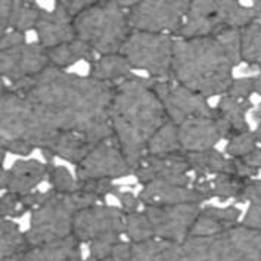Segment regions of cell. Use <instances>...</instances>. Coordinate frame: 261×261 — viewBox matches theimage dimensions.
<instances>
[{"instance_id": "cb8c5ba5", "label": "cell", "mask_w": 261, "mask_h": 261, "mask_svg": "<svg viewBox=\"0 0 261 261\" xmlns=\"http://www.w3.org/2000/svg\"><path fill=\"white\" fill-rule=\"evenodd\" d=\"M93 148L95 146L89 143L80 135L72 133V132H64V133L56 135L54 140L50 142V145L41 152H50L55 156H59L68 163L79 165Z\"/></svg>"}, {"instance_id": "8fae6325", "label": "cell", "mask_w": 261, "mask_h": 261, "mask_svg": "<svg viewBox=\"0 0 261 261\" xmlns=\"http://www.w3.org/2000/svg\"><path fill=\"white\" fill-rule=\"evenodd\" d=\"M125 230V214L121 208L97 204L74 216V236L80 242H93L107 236H121Z\"/></svg>"}, {"instance_id": "f546056e", "label": "cell", "mask_w": 261, "mask_h": 261, "mask_svg": "<svg viewBox=\"0 0 261 261\" xmlns=\"http://www.w3.org/2000/svg\"><path fill=\"white\" fill-rule=\"evenodd\" d=\"M242 62L261 68V22H254L241 30Z\"/></svg>"}, {"instance_id": "6da1fadb", "label": "cell", "mask_w": 261, "mask_h": 261, "mask_svg": "<svg viewBox=\"0 0 261 261\" xmlns=\"http://www.w3.org/2000/svg\"><path fill=\"white\" fill-rule=\"evenodd\" d=\"M115 86L49 67L21 95L28 102L24 140L46 149L56 135L72 132L96 146L114 139L110 107Z\"/></svg>"}, {"instance_id": "d590c367", "label": "cell", "mask_w": 261, "mask_h": 261, "mask_svg": "<svg viewBox=\"0 0 261 261\" xmlns=\"http://www.w3.org/2000/svg\"><path fill=\"white\" fill-rule=\"evenodd\" d=\"M77 189H80L83 192L92 193L96 195L100 199H105V196L108 193L120 192L118 186H115L110 179H89V180H77Z\"/></svg>"}, {"instance_id": "f907efd6", "label": "cell", "mask_w": 261, "mask_h": 261, "mask_svg": "<svg viewBox=\"0 0 261 261\" xmlns=\"http://www.w3.org/2000/svg\"><path fill=\"white\" fill-rule=\"evenodd\" d=\"M252 132H254V136H255V139H257L258 145L261 146V123H258L257 128H255V130H252Z\"/></svg>"}, {"instance_id": "d6986e66", "label": "cell", "mask_w": 261, "mask_h": 261, "mask_svg": "<svg viewBox=\"0 0 261 261\" xmlns=\"http://www.w3.org/2000/svg\"><path fill=\"white\" fill-rule=\"evenodd\" d=\"M139 199L145 206L179 205V204H201L205 199L193 188H181L164 181H151L143 185Z\"/></svg>"}, {"instance_id": "7a4b0ae2", "label": "cell", "mask_w": 261, "mask_h": 261, "mask_svg": "<svg viewBox=\"0 0 261 261\" xmlns=\"http://www.w3.org/2000/svg\"><path fill=\"white\" fill-rule=\"evenodd\" d=\"M241 62V30H226L216 37L177 39L171 77L202 97L223 96L234 80L233 68Z\"/></svg>"}, {"instance_id": "52a82bcc", "label": "cell", "mask_w": 261, "mask_h": 261, "mask_svg": "<svg viewBox=\"0 0 261 261\" xmlns=\"http://www.w3.org/2000/svg\"><path fill=\"white\" fill-rule=\"evenodd\" d=\"M75 214L68 193L59 195L52 191L46 202L33 211L30 229L25 232L28 248L41 247L72 236Z\"/></svg>"}, {"instance_id": "4fadbf2b", "label": "cell", "mask_w": 261, "mask_h": 261, "mask_svg": "<svg viewBox=\"0 0 261 261\" xmlns=\"http://www.w3.org/2000/svg\"><path fill=\"white\" fill-rule=\"evenodd\" d=\"M128 174H133V167L115 142H103L96 145L75 170L77 180H112Z\"/></svg>"}, {"instance_id": "ac0fdd59", "label": "cell", "mask_w": 261, "mask_h": 261, "mask_svg": "<svg viewBox=\"0 0 261 261\" xmlns=\"http://www.w3.org/2000/svg\"><path fill=\"white\" fill-rule=\"evenodd\" d=\"M177 127L180 146L186 153L213 149L214 145L223 139L213 117H193Z\"/></svg>"}, {"instance_id": "ffe728a7", "label": "cell", "mask_w": 261, "mask_h": 261, "mask_svg": "<svg viewBox=\"0 0 261 261\" xmlns=\"http://www.w3.org/2000/svg\"><path fill=\"white\" fill-rule=\"evenodd\" d=\"M241 210L238 206H204L195 220L189 238H208L220 234L239 224Z\"/></svg>"}, {"instance_id": "3957f363", "label": "cell", "mask_w": 261, "mask_h": 261, "mask_svg": "<svg viewBox=\"0 0 261 261\" xmlns=\"http://www.w3.org/2000/svg\"><path fill=\"white\" fill-rule=\"evenodd\" d=\"M110 121L114 142L135 170L146 155L152 136L168 121L163 102L152 87V79L133 75L115 84Z\"/></svg>"}, {"instance_id": "7c38bea8", "label": "cell", "mask_w": 261, "mask_h": 261, "mask_svg": "<svg viewBox=\"0 0 261 261\" xmlns=\"http://www.w3.org/2000/svg\"><path fill=\"white\" fill-rule=\"evenodd\" d=\"M191 167L185 152L170 155H145L133 170L140 183L164 181L181 188H192L193 180L189 176Z\"/></svg>"}, {"instance_id": "7402d4cb", "label": "cell", "mask_w": 261, "mask_h": 261, "mask_svg": "<svg viewBox=\"0 0 261 261\" xmlns=\"http://www.w3.org/2000/svg\"><path fill=\"white\" fill-rule=\"evenodd\" d=\"M16 261H83L82 242L72 234L52 244L27 248Z\"/></svg>"}, {"instance_id": "ba28073f", "label": "cell", "mask_w": 261, "mask_h": 261, "mask_svg": "<svg viewBox=\"0 0 261 261\" xmlns=\"http://www.w3.org/2000/svg\"><path fill=\"white\" fill-rule=\"evenodd\" d=\"M188 0H145L138 2L128 9V24L132 31H145L155 34L179 33L189 12Z\"/></svg>"}, {"instance_id": "816d5d0a", "label": "cell", "mask_w": 261, "mask_h": 261, "mask_svg": "<svg viewBox=\"0 0 261 261\" xmlns=\"http://www.w3.org/2000/svg\"><path fill=\"white\" fill-rule=\"evenodd\" d=\"M254 118H255L258 123H261V103L254 110Z\"/></svg>"}, {"instance_id": "8d00e7d4", "label": "cell", "mask_w": 261, "mask_h": 261, "mask_svg": "<svg viewBox=\"0 0 261 261\" xmlns=\"http://www.w3.org/2000/svg\"><path fill=\"white\" fill-rule=\"evenodd\" d=\"M25 211V206L22 204V195L5 192L0 199V216L2 219L8 217H19Z\"/></svg>"}, {"instance_id": "d6a6232c", "label": "cell", "mask_w": 261, "mask_h": 261, "mask_svg": "<svg viewBox=\"0 0 261 261\" xmlns=\"http://www.w3.org/2000/svg\"><path fill=\"white\" fill-rule=\"evenodd\" d=\"M47 180L50 189L59 195H67L77 189V179H74L72 173L64 165H49Z\"/></svg>"}, {"instance_id": "277c9868", "label": "cell", "mask_w": 261, "mask_h": 261, "mask_svg": "<svg viewBox=\"0 0 261 261\" xmlns=\"http://www.w3.org/2000/svg\"><path fill=\"white\" fill-rule=\"evenodd\" d=\"M136 0H99L74 18V31L79 40L87 43L100 56L120 54L132 33L128 9Z\"/></svg>"}, {"instance_id": "4316f807", "label": "cell", "mask_w": 261, "mask_h": 261, "mask_svg": "<svg viewBox=\"0 0 261 261\" xmlns=\"http://www.w3.org/2000/svg\"><path fill=\"white\" fill-rule=\"evenodd\" d=\"M0 260H8L21 255L28 248L25 232L9 219H2L0 223Z\"/></svg>"}, {"instance_id": "f1b7e54d", "label": "cell", "mask_w": 261, "mask_h": 261, "mask_svg": "<svg viewBox=\"0 0 261 261\" xmlns=\"http://www.w3.org/2000/svg\"><path fill=\"white\" fill-rule=\"evenodd\" d=\"M41 14L43 11L36 5V2L14 0L9 27H12L15 31L25 33L31 28H36Z\"/></svg>"}, {"instance_id": "7dc6e473", "label": "cell", "mask_w": 261, "mask_h": 261, "mask_svg": "<svg viewBox=\"0 0 261 261\" xmlns=\"http://www.w3.org/2000/svg\"><path fill=\"white\" fill-rule=\"evenodd\" d=\"M192 188L199 193L204 199L214 198V189H213V181L208 179H193Z\"/></svg>"}, {"instance_id": "e575fe53", "label": "cell", "mask_w": 261, "mask_h": 261, "mask_svg": "<svg viewBox=\"0 0 261 261\" xmlns=\"http://www.w3.org/2000/svg\"><path fill=\"white\" fill-rule=\"evenodd\" d=\"M121 241V236H107L89 244V257L86 261L110 260L115 245Z\"/></svg>"}, {"instance_id": "5bb4252c", "label": "cell", "mask_w": 261, "mask_h": 261, "mask_svg": "<svg viewBox=\"0 0 261 261\" xmlns=\"http://www.w3.org/2000/svg\"><path fill=\"white\" fill-rule=\"evenodd\" d=\"M50 67L47 50L39 43H25L0 54L2 77L15 83L40 75Z\"/></svg>"}, {"instance_id": "7bdbcfd3", "label": "cell", "mask_w": 261, "mask_h": 261, "mask_svg": "<svg viewBox=\"0 0 261 261\" xmlns=\"http://www.w3.org/2000/svg\"><path fill=\"white\" fill-rule=\"evenodd\" d=\"M121 204V210L124 211V214H133V213H138L139 204H140V199L139 196H135L132 192H120L115 195Z\"/></svg>"}, {"instance_id": "8992f818", "label": "cell", "mask_w": 261, "mask_h": 261, "mask_svg": "<svg viewBox=\"0 0 261 261\" xmlns=\"http://www.w3.org/2000/svg\"><path fill=\"white\" fill-rule=\"evenodd\" d=\"M173 47L174 40L168 34L132 31L120 54L132 68L146 71L153 80H167L171 77Z\"/></svg>"}, {"instance_id": "d4e9b609", "label": "cell", "mask_w": 261, "mask_h": 261, "mask_svg": "<svg viewBox=\"0 0 261 261\" xmlns=\"http://www.w3.org/2000/svg\"><path fill=\"white\" fill-rule=\"evenodd\" d=\"M46 50H47L50 65L59 69L68 68L80 61H89L90 64L93 61H96L95 59L96 52L87 43L79 40V39L65 43V44H61L54 49H46Z\"/></svg>"}, {"instance_id": "83f0119b", "label": "cell", "mask_w": 261, "mask_h": 261, "mask_svg": "<svg viewBox=\"0 0 261 261\" xmlns=\"http://www.w3.org/2000/svg\"><path fill=\"white\" fill-rule=\"evenodd\" d=\"M181 151L179 139V127L173 121L167 123L152 136L148 143V155H170V153H177Z\"/></svg>"}, {"instance_id": "f5cc1de1", "label": "cell", "mask_w": 261, "mask_h": 261, "mask_svg": "<svg viewBox=\"0 0 261 261\" xmlns=\"http://www.w3.org/2000/svg\"><path fill=\"white\" fill-rule=\"evenodd\" d=\"M105 261H111V260H105Z\"/></svg>"}, {"instance_id": "e0dca14e", "label": "cell", "mask_w": 261, "mask_h": 261, "mask_svg": "<svg viewBox=\"0 0 261 261\" xmlns=\"http://www.w3.org/2000/svg\"><path fill=\"white\" fill-rule=\"evenodd\" d=\"M249 110H252L251 99H239L230 95H223L217 108L213 112V118L217 123L221 138L229 142L234 136L251 130L247 123V114Z\"/></svg>"}, {"instance_id": "484cf974", "label": "cell", "mask_w": 261, "mask_h": 261, "mask_svg": "<svg viewBox=\"0 0 261 261\" xmlns=\"http://www.w3.org/2000/svg\"><path fill=\"white\" fill-rule=\"evenodd\" d=\"M186 160L195 173V179H206V176L211 174L219 176L221 173H227L230 158L223 156L220 152L213 148L201 152H189L186 153Z\"/></svg>"}, {"instance_id": "ab89813d", "label": "cell", "mask_w": 261, "mask_h": 261, "mask_svg": "<svg viewBox=\"0 0 261 261\" xmlns=\"http://www.w3.org/2000/svg\"><path fill=\"white\" fill-rule=\"evenodd\" d=\"M241 224L247 226L249 229H255V230L261 232V199L255 201V202H251L247 214L242 217Z\"/></svg>"}, {"instance_id": "5b68a950", "label": "cell", "mask_w": 261, "mask_h": 261, "mask_svg": "<svg viewBox=\"0 0 261 261\" xmlns=\"http://www.w3.org/2000/svg\"><path fill=\"white\" fill-rule=\"evenodd\" d=\"M257 22L252 6L239 2L195 0L177 33L179 39L216 37L226 30H244Z\"/></svg>"}, {"instance_id": "836d02e7", "label": "cell", "mask_w": 261, "mask_h": 261, "mask_svg": "<svg viewBox=\"0 0 261 261\" xmlns=\"http://www.w3.org/2000/svg\"><path fill=\"white\" fill-rule=\"evenodd\" d=\"M257 148H260V145L254 136V132L248 130L245 133H241V135L234 136L227 142L226 153L229 155V158L244 160L248 155H251Z\"/></svg>"}, {"instance_id": "b9f144b4", "label": "cell", "mask_w": 261, "mask_h": 261, "mask_svg": "<svg viewBox=\"0 0 261 261\" xmlns=\"http://www.w3.org/2000/svg\"><path fill=\"white\" fill-rule=\"evenodd\" d=\"M0 50H9V49H15V47H19L22 44H25V33H21V31H8L5 36L0 37Z\"/></svg>"}, {"instance_id": "60d3db41", "label": "cell", "mask_w": 261, "mask_h": 261, "mask_svg": "<svg viewBox=\"0 0 261 261\" xmlns=\"http://www.w3.org/2000/svg\"><path fill=\"white\" fill-rule=\"evenodd\" d=\"M261 199V180H248L236 201L239 202H255Z\"/></svg>"}, {"instance_id": "9c48e42d", "label": "cell", "mask_w": 261, "mask_h": 261, "mask_svg": "<svg viewBox=\"0 0 261 261\" xmlns=\"http://www.w3.org/2000/svg\"><path fill=\"white\" fill-rule=\"evenodd\" d=\"M152 87L163 102L170 121L177 125L193 117H213L214 110L208 105L205 97L181 86L176 80H153Z\"/></svg>"}, {"instance_id": "bcb514c9", "label": "cell", "mask_w": 261, "mask_h": 261, "mask_svg": "<svg viewBox=\"0 0 261 261\" xmlns=\"http://www.w3.org/2000/svg\"><path fill=\"white\" fill-rule=\"evenodd\" d=\"M65 11L68 12L72 18L80 15L83 11H86L95 0H61Z\"/></svg>"}, {"instance_id": "603a6c76", "label": "cell", "mask_w": 261, "mask_h": 261, "mask_svg": "<svg viewBox=\"0 0 261 261\" xmlns=\"http://www.w3.org/2000/svg\"><path fill=\"white\" fill-rule=\"evenodd\" d=\"M132 71L133 68L121 54L103 55L90 64V77L112 86L132 79Z\"/></svg>"}, {"instance_id": "c3c4849f", "label": "cell", "mask_w": 261, "mask_h": 261, "mask_svg": "<svg viewBox=\"0 0 261 261\" xmlns=\"http://www.w3.org/2000/svg\"><path fill=\"white\" fill-rule=\"evenodd\" d=\"M244 160L247 161L248 164L254 165L255 168L261 170V146L260 148H257L251 155H248L247 158H244Z\"/></svg>"}, {"instance_id": "9a60e30c", "label": "cell", "mask_w": 261, "mask_h": 261, "mask_svg": "<svg viewBox=\"0 0 261 261\" xmlns=\"http://www.w3.org/2000/svg\"><path fill=\"white\" fill-rule=\"evenodd\" d=\"M36 31L39 44L44 49H54L77 39L74 31V18L65 11L61 0L56 2L52 12L43 11Z\"/></svg>"}, {"instance_id": "f35d334b", "label": "cell", "mask_w": 261, "mask_h": 261, "mask_svg": "<svg viewBox=\"0 0 261 261\" xmlns=\"http://www.w3.org/2000/svg\"><path fill=\"white\" fill-rule=\"evenodd\" d=\"M0 145H2L3 151L11 152V153H15V155H21V156H27L36 149L30 142L24 140V139H14V140L0 139Z\"/></svg>"}, {"instance_id": "ee69618b", "label": "cell", "mask_w": 261, "mask_h": 261, "mask_svg": "<svg viewBox=\"0 0 261 261\" xmlns=\"http://www.w3.org/2000/svg\"><path fill=\"white\" fill-rule=\"evenodd\" d=\"M111 261H133V244L128 241H120L111 255Z\"/></svg>"}, {"instance_id": "681fc988", "label": "cell", "mask_w": 261, "mask_h": 261, "mask_svg": "<svg viewBox=\"0 0 261 261\" xmlns=\"http://www.w3.org/2000/svg\"><path fill=\"white\" fill-rule=\"evenodd\" d=\"M254 86H255V93L261 96V72L254 77Z\"/></svg>"}, {"instance_id": "4dcf8cb0", "label": "cell", "mask_w": 261, "mask_h": 261, "mask_svg": "<svg viewBox=\"0 0 261 261\" xmlns=\"http://www.w3.org/2000/svg\"><path fill=\"white\" fill-rule=\"evenodd\" d=\"M124 234L128 238V242L133 245L143 244L155 239V234L152 230V226L148 217L143 213H133L125 214V230Z\"/></svg>"}, {"instance_id": "1f68e13d", "label": "cell", "mask_w": 261, "mask_h": 261, "mask_svg": "<svg viewBox=\"0 0 261 261\" xmlns=\"http://www.w3.org/2000/svg\"><path fill=\"white\" fill-rule=\"evenodd\" d=\"M251 180V179H249ZM213 181V189H214V196L219 198L221 201H227V199H238L239 195L242 192L247 179H242L236 174L232 173H221L219 176H216V179Z\"/></svg>"}, {"instance_id": "44dd1931", "label": "cell", "mask_w": 261, "mask_h": 261, "mask_svg": "<svg viewBox=\"0 0 261 261\" xmlns=\"http://www.w3.org/2000/svg\"><path fill=\"white\" fill-rule=\"evenodd\" d=\"M133 261H205L186 247L185 242L152 239L133 245Z\"/></svg>"}, {"instance_id": "f6af8a7d", "label": "cell", "mask_w": 261, "mask_h": 261, "mask_svg": "<svg viewBox=\"0 0 261 261\" xmlns=\"http://www.w3.org/2000/svg\"><path fill=\"white\" fill-rule=\"evenodd\" d=\"M12 5H14V0H2L0 2V37L8 33L9 22H11Z\"/></svg>"}, {"instance_id": "30bf717a", "label": "cell", "mask_w": 261, "mask_h": 261, "mask_svg": "<svg viewBox=\"0 0 261 261\" xmlns=\"http://www.w3.org/2000/svg\"><path fill=\"white\" fill-rule=\"evenodd\" d=\"M202 206L199 204L145 206L142 211L151 223L155 239L168 242H183L191 236L195 220Z\"/></svg>"}, {"instance_id": "2e32d148", "label": "cell", "mask_w": 261, "mask_h": 261, "mask_svg": "<svg viewBox=\"0 0 261 261\" xmlns=\"http://www.w3.org/2000/svg\"><path fill=\"white\" fill-rule=\"evenodd\" d=\"M49 167L37 160H18L11 168L2 170V191L15 195L31 193L44 177H47Z\"/></svg>"}, {"instance_id": "74e56055", "label": "cell", "mask_w": 261, "mask_h": 261, "mask_svg": "<svg viewBox=\"0 0 261 261\" xmlns=\"http://www.w3.org/2000/svg\"><path fill=\"white\" fill-rule=\"evenodd\" d=\"M252 93H255L254 77H244V79H234L226 95L239 99H251Z\"/></svg>"}]
</instances>
